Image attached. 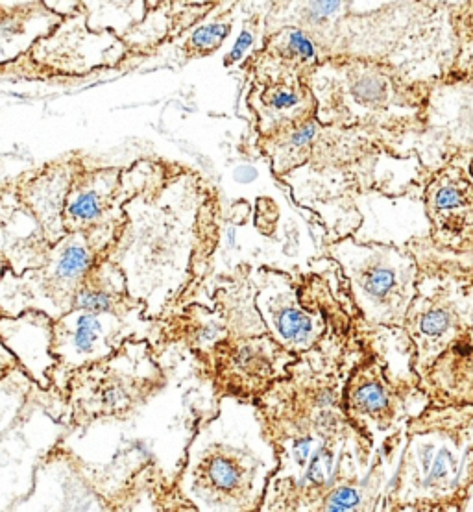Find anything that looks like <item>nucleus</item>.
Instances as JSON below:
<instances>
[{
  "label": "nucleus",
  "mask_w": 473,
  "mask_h": 512,
  "mask_svg": "<svg viewBox=\"0 0 473 512\" xmlns=\"http://www.w3.org/2000/svg\"><path fill=\"white\" fill-rule=\"evenodd\" d=\"M163 2H169V0H146V4H148V10H152V8H158V6H161Z\"/></svg>",
  "instance_id": "bb28decb"
},
{
  "label": "nucleus",
  "mask_w": 473,
  "mask_h": 512,
  "mask_svg": "<svg viewBox=\"0 0 473 512\" xmlns=\"http://www.w3.org/2000/svg\"><path fill=\"white\" fill-rule=\"evenodd\" d=\"M119 189V171H97L87 174V178H80L71 183L65 217L69 222L87 226L95 224L104 217L106 209L110 206L113 193Z\"/></svg>",
  "instance_id": "4468645a"
},
{
  "label": "nucleus",
  "mask_w": 473,
  "mask_h": 512,
  "mask_svg": "<svg viewBox=\"0 0 473 512\" xmlns=\"http://www.w3.org/2000/svg\"><path fill=\"white\" fill-rule=\"evenodd\" d=\"M259 276L261 281H255V307L268 335L298 357L313 350L326 333L320 309H305L287 276L270 270H261Z\"/></svg>",
  "instance_id": "0eeeda50"
},
{
  "label": "nucleus",
  "mask_w": 473,
  "mask_h": 512,
  "mask_svg": "<svg viewBox=\"0 0 473 512\" xmlns=\"http://www.w3.org/2000/svg\"><path fill=\"white\" fill-rule=\"evenodd\" d=\"M259 137L278 134L285 128L316 117V100L302 76H259L248 93Z\"/></svg>",
  "instance_id": "1a4fd4ad"
},
{
  "label": "nucleus",
  "mask_w": 473,
  "mask_h": 512,
  "mask_svg": "<svg viewBox=\"0 0 473 512\" xmlns=\"http://www.w3.org/2000/svg\"><path fill=\"white\" fill-rule=\"evenodd\" d=\"M32 2H39V0H0V10H10V8L25 6V4H32Z\"/></svg>",
  "instance_id": "a878e982"
},
{
  "label": "nucleus",
  "mask_w": 473,
  "mask_h": 512,
  "mask_svg": "<svg viewBox=\"0 0 473 512\" xmlns=\"http://www.w3.org/2000/svg\"><path fill=\"white\" fill-rule=\"evenodd\" d=\"M416 418L389 488L394 509H453L473 485V405Z\"/></svg>",
  "instance_id": "f257e3e1"
},
{
  "label": "nucleus",
  "mask_w": 473,
  "mask_h": 512,
  "mask_svg": "<svg viewBox=\"0 0 473 512\" xmlns=\"http://www.w3.org/2000/svg\"><path fill=\"white\" fill-rule=\"evenodd\" d=\"M459 41H461V45H459L461 49H459V56L455 60H466V67H457V69H462V74L473 76V37H459Z\"/></svg>",
  "instance_id": "b1692460"
},
{
  "label": "nucleus",
  "mask_w": 473,
  "mask_h": 512,
  "mask_svg": "<svg viewBox=\"0 0 473 512\" xmlns=\"http://www.w3.org/2000/svg\"><path fill=\"white\" fill-rule=\"evenodd\" d=\"M0 357H2V355H0ZM0 363H2V361H0Z\"/></svg>",
  "instance_id": "cd10ccee"
},
{
  "label": "nucleus",
  "mask_w": 473,
  "mask_h": 512,
  "mask_svg": "<svg viewBox=\"0 0 473 512\" xmlns=\"http://www.w3.org/2000/svg\"><path fill=\"white\" fill-rule=\"evenodd\" d=\"M219 374L228 392L235 398L252 400L289 376L298 355L285 350L270 335H254L239 341L226 339L217 346Z\"/></svg>",
  "instance_id": "6e6552de"
},
{
  "label": "nucleus",
  "mask_w": 473,
  "mask_h": 512,
  "mask_svg": "<svg viewBox=\"0 0 473 512\" xmlns=\"http://www.w3.org/2000/svg\"><path fill=\"white\" fill-rule=\"evenodd\" d=\"M231 30H233L231 15L230 17L224 15L219 19H211V21L202 23V25L195 26L191 30V34L185 39V43H183L185 58L196 60V58L211 56L213 52H217L226 43Z\"/></svg>",
  "instance_id": "dca6fc26"
},
{
  "label": "nucleus",
  "mask_w": 473,
  "mask_h": 512,
  "mask_svg": "<svg viewBox=\"0 0 473 512\" xmlns=\"http://www.w3.org/2000/svg\"><path fill=\"white\" fill-rule=\"evenodd\" d=\"M82 10L91 30H111L124 37L148 13L146 0H82Z\"/></svg>",
  "instance_id": "2eb2a0df"
},
{
  "label": "nucleus",
  "mask_w": 473,
  "mask_h": 512,
  "mask_svg": "<svg viewBox=\"0 0 473 512\" xmlns=\"http://www.w3.org/2000/svg\"><path fill=\"white\" fill-rule=\"evenodd\" d=\"M0 339L36 379L45 376L54 363L50 355L52 322L43 313L32 311L13 320H0Z\"/></svg>",
  "instance_id": "ddd939ff"
},
{
  "label": "nucleus",
  "mask_w": 473,
  "mask_h": 512,
  "mask_svg": "<svg viewBox=\"0 0 473 512\" xmlns=\"http://www.w3.org/2000/svg\"><path fill=\"white\" fill-rule=\"evenodd\" d=\"M409 400H414V394L401 398L400 387L392 385L389 372L377 355H368L353 370L342 394L344 413L364 437H383L407 422L409 416H414L411 415L413 402Z\"/></svg>",
  "instance_id": "423d86ee"
},
{
  "label": "nucleus",
  "mask_w": 473,
  "mask_h": 512,
  "mask_svg": "<svg viewBox=\"0 0 473 512\" xmlns=\"http://www.w3.org/2000/svg\"><path fill=\"white\" fill-rule=\"evenodd\" d=\"M403 328L416 348L414 374L422 378L451 342L473 328V276L457 265L416 281Z\"/></svg>",
  "instance_id": "7ed1b4c3"
},
{
  "label": "nucleus",
  "mask_w": 473,
  "mask_h": 512,
  "mask_svg": "<svg viewBox=\"0 0 473 512\" xmlns=\"http://www.w3.org/2000/svg\"><path fill=\"white\" fill-rule=\"evenodd\" d=\"M43 6H47L50 12L58 13L60 17H67L82 10V0H39Z\"/></svg>",
  "instance_id": "5701e85b"
},
{
  "label": "nucleus",
  "mask_w": 473,
  "mask_h": 512,
  "mask_svg": "<svg viewBox=\"0 0 473 512\" xmlns=\"http://www.w3.org/2000/svg\"><path fill=\"white\" fill-rule=\"evenodd\" d=\"M348 276L352 298L364 320L379 326H403L416 293L413 254L392 246H359L344 241L331 248Z\"/></svg>",
  "instance_id": "20e7f679"
},
{
  "label": "nucleus",
  "mask_w": 473,
  "mask_h": 512,
  "mask_svg": "<svg viewBox=\"0 0 473 512\" xmlns=\"http://www.w3.org/2000/svg\"><path fill=\"white\" fill-rule=\"evenodd\" d=\"M130 49L111 30H91L84 10L67 15L41 37L25 58L26 65L47 76H87L108 71L128 58Z\"/></svg>",
  "instance_id": "39448f33"
},
{
  "label": "nucleus",
  "mask_w": 473,
  "mask_h": 512,
  "mask_svg": "<svg viewBox=\"0 0 473 512\" xmlns=\"http://www.w3.org/2000/svg\"><path fill=\"white\" fill-rule=\"evenodd\" d=\"M93 265V254L84 244H69L56 263V274L61 281H78L84 278Z\"/></svg>",
  "instance_id": "a211bd4d"
},
{
  "label": "nucleus",
  "mask_w": 473,
  "mask_h": 512,
  "mask_svg": "<svg viewBox=\"0 0 473 512\" xmlns=\"http://www.w3.org/2000/svg\"><path fill=\"white\" fill-rule=\"evenodd\" d=\"M451 17V26L455 30V36L473 37V0H470L466 6H462L461 10L449 13Z\"/></svg>",
  "instance_id": "4be33fe9"
},
{
  "label": "nucleus",
  "mask_w": 473,
  "mask_h": 512,
  "mask_svg": "<svg viewBox=\"0 0 473 512\" xmlns=\"http://www.w3.org/2000/svg\"><path fill=\"white\" fill-rule=\"evenodd\" d=\"M420 4H424L429 10H437V12H457L462 6H466L470 0H418Z\"/></svg>",
  "instance_id": "393cba45"
},
{
  "label": "nucleus",
  "mask_w": 473,
  "mask_h": 512,
  "mask_svg": "<svg viewBox=\"0 0 473 512\" xmlns=\"http://www.w3.org/2000/svg\"><path fill=\"white\" fill-rule=\"evenodd\" d=\"M427 215L437 228L438 237L448 244L473 239V180L462 167H448L425 189Z\"/></svg>",
  "instance_id": "9b49d317"
},
{
  "label": "nucleus",
  "mask_w": 473,
  "mask_h": 512,
  "mask_svg": "<svg viewBox=\"0 0 473 512\" xmlns=\"http://www.w3.org/2000/svg\"><path fill=\"white\" fill-rule=\"evenodd\" d=\"M61 19L41 2L0 10V69L25 58L41 37L60 25Z\"/></svg>",
  "instance_id": "f8f14e48"
},
{
  "label": "nucleus",
  "mask_w": 473,
  "mask_h": 512,
  "mask_svg": "<svg viewBox=\"0 0 473 512\" xmlns=\"http://www.w3.org/2000/svg\"><path fill=\"white\" fill-rule=\"evenodd\" d=\"M326 58L315 37L300 26L283 25L263 32L261 47L250 54L248 71L259 76H307Z\"/></svg>",
  "instance_id": "9d476101"
},
{
  "label": "nucleus",
  "mask_w": 473,
  "mask_h": 512,
  "mask_svg": "<svg viewBox=\"0 0 473 512\" xmlns=\"http://www.w3.org/2000/svg\"><path fill=\"white\" fill-rule=\"evenodd\" d=\"M324 126L374 128L418 121L425 91L392 63L363 56H329L307 76Z\"/></svg>",
  "instance_id": "f03ea898"
},
{
  "label": "nucleus",
  "mask_w": 473,
  "mask_h": 512,
  "mask_svg": "<svg viewBox=\"0 0 473 512\" xmlns=\"http://www.w3.org/2000/svg\"><path fill=\"white\" fill-rule=\"evenodd\" d=\"M73 307L76 311L95 313V315H110L115 311V300L110 293L98 287L84 285L78 293L74 294Z\"/></svg>",
  "instance_id": "aec40b11"
},
{
  "label": "nucleus",
  "mask_w": 473,
  "mask_h": 512,
  "mask_svg": "<svg viewBox=\"0 0 473 512\" xmlns=\"http://www.w3.org/2000/svg\"><path fill=\"white\" fill-rule=\"evenodd\" d=\"M263 30V23L261 17H252L244 23L239 36L235 37L231 49L228 54L224 56V67H235L239 63L248 60L252 50H254L255 43L259 39V32Z\"/></svg>",
  "instance_id": "6ab92c4d"
},
{
  "label": "nucleus",
  "mask_w": 473,
  "mask_h": 512,
  "mask_svg": "<svg viewBox=\"0 0 473 512\" xmlns=\"http://www.w3.org/2000/svg\"><path fill=\"white\" fill-rule=\"evenodd\" d=\"M98 402L104 409V413H121L134 403V396L126 385H122L119 381H110L102 387Z\"/></svg>",
  "instance_id": "412c9836"
},
{
  "label": "nucleus",
  "mask_w": 473,
  "mask_h": 512,
  "mask_svg": "<svg viewBox=\"0 0 473 512\" xmlns=\"http://www.w3.org/2000/svg\"><path fill=\"white\" fill-rule=\"evenodd\" d=\"M80 315L74 318L73 335H71V346L74 352L80 355L93 354L98 344L104 339V322L100 315L78 311Z\"/></svg>",
  "instance_id": "f3484780"
}]
</instances>
